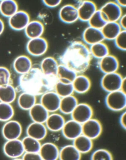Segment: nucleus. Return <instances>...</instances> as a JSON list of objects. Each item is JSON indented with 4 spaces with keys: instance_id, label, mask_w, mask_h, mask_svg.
<instances>
[{
    "instance_id": "obj_26",
    "label": "nucleus",
    "mask_w": 126,
    "mask_h": 160,
    "mask_svg": "<svg viewBox=\"0 0 126 160\" xmlns=\"http://www.w3.org/2000/svg\"><path fill=\"white\" fill-rule=\"evenodd\" d=\"M78 103L73 94L61 98L59 110L64 115H71Z\"/></svg>"
},
{
    "instance_id": "obj_21",
    "label": "nucleus",
    "mask_w": 126,
    "mask_h": 160,
    "mask_svg": "<svg viewBox=\"0 0 126 160\" xmlns=\"http://www.w3.org/2000/svg\"><path fill=\"white\" fill-rule=\"evenodd\" d=\"M60 150L55 144L47 142L42 145L39 153L42 159L57 160L59 159Z\"/></svg>"
},
{
    "instance_id": "obj_3",
    "label": "nucleus",
    "mask_w": 126,
    "mask_h": 160,
    "mask_svg": "<svg viewBox=\"0 0 126 160\" xmlns=\"http://www.w3.org/2000/svg\"><path fill=\"white\" fill-rule=\"evenodd\" d=\"M105 101L107 107L110 110L123 111L126 107V94L120 90L108 93Z\"/></svg>"
},
{
    "instance_id": "obj_33",
    "label": "nucleus",
    "mask_w": 126,
    "mask_h": 160,
    "mask_svg": "<svg viewBox=\"0 0 126 160\" xmlns=\"http://www.w3.org/2000/svg\"><path fill=\"white\" fill-rule=\"evenodd\" d=\"M16 98V89L11 84L0 86V102L11 104Z\"/></svg>"
},
{
    "instance_id": "obj_2",
    "label": "nucleus",
    "mask_w": 126,
    "mask_h": 160,
    "mask_svg": "<svg viewBox=\"0 0 126 160\" xmlns=\"http://www.w3.org/2000/svg\"><path fill=\"white\" fill-rule=\"evenodd\" d=\"M58 80L57 76H47L40 68H33L29 72L19 76L18 89L22 92H28L36 96L42 95L54 90Z\"/></svg>"
},
{
    "instance_id": "obj_13",
    "label": "nucleus",
    "mask_w": 126,
    "mask_h": 160,
    "mask_svg": "<svg viewBox=\"0 0 126 160\" xmlns=\"http://www.w3.org/2000/svg\"><path fill=\"white\" fill-rule=\"evenodd\" d=\"M61 131L65 138L73 141L83 134L82 124L71 119L65 122Z\"/></svg>"
},
{
    "instance_id": "obj_18",
    "label": "nucleus",
    "mask_w": 126,
    "mask_h": 160,
    "mask_svg": "<svg viewBox=\"0 0 126 160\" xmlns=\"http://www.w3.org/2000/svg\"><path fill=\"white\" fill-rule=\"evenodd\" d=\"M48 130L43 123L33 122L27 128L26 133L28 136L40 141L46 138Z\"/></svg>"
},
{
    "instance_id": "obj_31",
    "label": "nucleus",
    "mask_w": 126,
    "mask_h": 160,
    "mask_svg": "<svg viewBox=\"0 0 126 160\" xmlns=\"http://www.w3.org/2000/svg\"><path fill=\"white\" fill-rule=\"evenodd\" d=\"M78 75L69 68L59 64L57 74L58 81L64 83H72Z\"/></svg>"
},
{
    "instance_id": "obj_10",
    "label": "nucleus",
    "mask_w": 126,
    "mask_h": 160,
    "mask_svg": "<svg viewBox=\"0 0 126 160\" xmlns=\"http://www.w3.org/2000/svg\"><path fill=\"white\" fill-rule=\"evenodd\" d=\"M61 98L54 91H49L42 95L40 103L49 112L59 110Z\"/></svg>"
},
{
    "instance_id": "obj_48",
    "label": "nucleus",
    "mask_w": 126,
    "mask_h": 160,
    "mask_svg": "<svg viewBox=\"0 0 126 160\" xmlns=\"http://www.w3.org/2000/svg\"><path fill=\"white\" fill-rule=\"evenodd\" d=\"M5 29V25L3 20L0 18V36L3 32Z\"/></svg>"
},
{
    "instance_id": "obj_17",
    "label": "nucleus",
    "mask_w": 126,
    "mask_h": 160,
    "mask_svg": "<svg viewBox=\"0 0 126 160\" xmlns=\"http://www.w3.org/2000/svg\"><path fill=\"white\" fill-rule=\"evenodd\" d=\"M83 39L85 44L90 45L102 42L105 39L101 30L89 26L84 30Z\"/></svg>"
},
{
    "instance_id": "obj_11",
    "label": "nucleus",
    "mask_w": 126,
    "mask_h": 160,
    "mask_svg": "<svg viewBox=\"0 0 126 160\" xmlns=\"http://www.w3.org/2000/svg\"><path fill=\"white\" fill-rule=\"evenodd\" d=\"M23 128L20 123L16 120H10L6 122L2 130L3 138L7 140L19 139Z\"/></svg>"
},
{
    "instance_id": "obj_8",
    "label": "nucleus",
    "mask_w": 126,
    "mask_h": 160,
    "mask_svg": "<svg viewBox=\"0 0 126 160\" xmlns=\"http://www.w3.org/2000/svg\"><path fill=\"white\" fill-rule=\"evenodd\" d=\"M3 150L7 157L15 159L22 157L25 152L22 141L19 139L7 140L3 146Z\"/></svg>"
},
{
    "instance_id": "obj_9",
    "label": "nucleus",
    "mask_w": 126,
    "mask_h": 160,
    "mask_svg": "<svg viewBox=\"0 0 126 160\" xmlns=\"http://www.w3.org/2000/svg\"><path fill=\"white\" fill-rule=\"evenodd\" d=\"M30 21V16L28 12L19 10L8 18V24L12 30L19 31L24 30Z\"/></svg>"
},
{
    "instance_id": "obj_34",
    "label": "nucleus",
    "mask_w": 126,
    "mask_h": 160,
    "mask_svg": "<svg viewBox=\"0 0 126 160\" xmlns=\"http://www.w3.org/2000/svg\"><path fill=\"white\" fill-rule=\"evenodd\" d=\"M89 49L92 57L99 60L110 54L108 47L103 42L92 45Z\"/></svg>"
},
{
    "instance_id": "obj_36",
    "label": "nucleus",
    "mask_w": 126,
    "mask_h": 160,
    "mask_svg": "<svg viewBox=\"0 0 126 160\" xmlns=\"http://www.w3.org/2000/svg\"><path fill=\"white\" fill-rule=\"evenodd\" d=\"M54 91L61 98L73 95L74 92L72 83H64L58 80L55 85Z\"/></svg>"
},
{
    "instance_id": "obj_6",
    "label": "nucleus",
    "mask_w": 126,
    "mask_h": 160,
    "mask_svg": "<svg viewBox=\"0 0 126 160\" xmlns=\"http://www.w3.org/2000/svg\"><path fill=\"white\" fill-rule=\"evenodd\" d=\"M48 47L47 40L42 37L29 39L26 45V49L28 53L31 56L36 57L41 56L45 54Z\"/></svg>"
},
{
    "instance_id": "obj_24",
    "label": "nucleus",
    "mask_w": 126,
    "mask_h": 160,
    "mask_svg": "<svg viewBox=\"0 0 126 160\" xmlns=\"http://www.w3.org/2000/svg\"><path fill=\"white\" fill-rule=\"evenodd\" d=\"M29 111L33 122L44 124L49 115V112L40 103H36Z\"/></svg>"
},
{
    "instance_id": "obj_12",
    "label": "nucleus",
    "mask_w": 126,
    "mask_h": 160,
    "mask_svg": "<svg viewBox=\"0 0 126 160\" xmlns=\"http://www.w3.org/2000/svg\"><path fill=\"white\" fill-rule=\"evenodd\" d=\"M102 131L101 123L95 118H92L82 124L83 134L93 140L98 138Z\"/></svg>"
},
{
    "instance_id": "obj_23",
    "label": "nucleus",
    "mask_w": 126,
    "mask_h": 160,
    "mask_svg": "<svg viewBox=\"0 0 126 160\" xmlns=\"http://www.w3.org/2000/svg\"><path fill=\"white\" fill-rule=\"evenodd\" d=\"M58 66L59 63L55 58L48 57L43 59L40 68L44 75L55 76H57Z\"/></svg>"
},
{
    "instance_id": "obj_19",
    "label": "nucleus",
    "mask_w": 126,
    "mask_h": 160,
    "mask_svg": "<svg viewBox=\"0 0 126 160\" xmlns=\"http://www.w3.org/2000/svg\"><path fill=\"white\" fill-rule=\"evenodd\" d=\"M44 26L39 20L30 21L24 29L26 36L29 39L42 37L44 33Z\"/></svg>"
},
{
    "instance_id": "obj_27",
    "label": "nucleus",
    "mask_w": 126,
    "mask_h": 160,
    "mask_svg": "<svg viewBox=\"0 0 126 160\" xmlns=\"http://www.w3.org/2000/svg\"><path fill=\"white\" fill-rule=\"evenodd\" d=\"M73 144L82 154L89 152L93 147V140L83 134L73 140Z\"/></svg>"
},
{
    "instance_id": "obj_20",
    "label": "nucleus",
    "mask_w": 126,
    "mask_h": 160,
    "mask_svg": "<svg viewBox=\"0 0 126 160\" xmlns=\"http://www.w3.org/2000/svg\"><path fill=\"white\" fill-rule=\"evenodd\" d=\"M13 66L15 71L20 75L26 74L33 68L32 61L25 55L17 57L13 62Z\"/></svg>"
},
{
    "instance_id": "obj_41",
    "label": "nucleus",
    "mask_w": 126,
    "mask_h": 160,
    "mask_svg": "<svg viewBox=\"0 0 126 160\" xmlns=\"http://www.w3.org/2000/svg\"><path fill=\"white\" fill-rule=\"evenodd\" d=\"M116 47L123 51L126 50V31L122 30L114 40Z\"/></svg>"
},
{
    "instance_id": "obj_42",
    "label": "nucleus",
    "mask_w": 126,
    "mask_h": 160,
    "mask_svg": "<svg viewBox=\"0 0 126 160\" xmlns=\"http://www.w3.org/2000/svg\"><path fill=\"white\" fill-rule=\"evenodd\" d=\"M22 159L24 160H42V158L39 153L25 152Z\"/></svg>"
},
{
    "instance_id": "obj_30",
    "label": "nucleus",
    "mask_w": 126,
    "mask_h": 160,
    "mask_svg": "<svg viewBox=\"0 0 126 160\" xmlns=\"http://www.w3.org/2000/svg\"><path fill=\"white\" fill-rule=\"evenodd\" d=\"M17 2L13 0H3L0 2V13L3 17L10 18L19 11Z\"/></svg>"
},
{
    "instance_id": "obj_29",
    "label": "nucleus",
    "mask_w": 126,
    "mask_h": 160,
    "mask_svg": "<svg viewBox=\"0 0 126 160\" xmlns=\"http://www.w3.org/2000/svg\"><path fill=\"white\" fill-rule=\"evenodd\" d=\"M82 154L73 144L65 146L60 150L59 159L61 160H79Z\"/></svg>"
},
{
    "instance_id": "obj_4",
    "label": "nucleus",
    "mask_w": 126,
    "mask_h": 160,
    "mask_svg": "<svg viewBox=\"0 0 126 160\" xmlns=\"http://www.w3.org/2000/svg\"><path fill=\"white\" fill-rule=\"evenodd\" d=\"M123 78L118 72L105 74L101 80V87L108 93L120 90Z\"/></svg>"
},
{
    "instance_id": "obj_45",
    "label": "nucleus",
    "mask_w": 126,
    "mask_h": 160,
    "mask_svg": "<svg viewBox=\"0 0 126 160\" xmlns=\"http://www.w3.org/2000/svg\"><path fill=\"white\" fill-rule=\"evenodd\" d=\"M119 122L121 127L125 130L126 129V113L123 112L121 114L119 119Z\"/></svg>"
},
{
    "instance_id": "obj_7",
    "label": "nucleus",
    "mask_w": 126,
    "mask_h": 160,
    "mask_svg": "<svg viewBox=\"0 0 126 160\" xmlns=\"http://www.w3.org/2000/svg\"><path fill=\"white\" fill-rule=\"evenodd\" d=\"M93 109L89 104L85 103H78L71 114V119L83 124L93 118Z\"/></svg>"
},
{
    "instance_id": "obj_28",
    "label": "nucleus",
    "mask_w": 126,
    "mask_h": 160,
    "mask_svg": "<svg viewBox=\"0 0 126 160\" xmlns=\"http://www.w3.org/2000/svg\"><path fill=\"white\" fill-rule=\"evenodd\" d=\"M123 30L118 22H107L101 29L105 39L114 40Z\"/></svg>"
},
{
    "instance_id": "obj_47",
    "label": "nucleus",
    "mask_w": 126,
    "mask_h": 160,
    "mask_svg": "<svg viewBox=\"0 0 126 160\" xmlns=\"http://www.w3.org/2000/svg\"><path fill=\"white\" fill-rule=\"evenodd\" d=\"M126 0H118L115 1L116 3L118 4L121 8H125L126 7Z\"/></svg>"
},
{
    "instance_id": "obj_25",
    "label": "nucleus",
    "mask_w": 126,
    "mask_h": 160,
    "mask_svg": "<svg viewBox=\"0 0 126 160\" xmlns=\"http://www.w3.org/2000/svg\"><path fill=\"white\" fill-rule=\"evenodd\" d=\"M72 84L74 92L80 94L88 92L92 85L91 81L89 78L83 74L78 75Z\"/></svg>"
},
{
    "instance_id": "obj_46",
    "label": "nucleus",
    "mask_w": 126,
    "mask_h": 160,
    "mask_svg": "<svg viewBox=\"0 0 126 160\" xmlns=\"http://www.w3.org/2000/svg\"><path fill=\"white\" fill-rule=\"evenodd\" d=\"M120 90L122 91L123 93L126 94V78H123L121 83Z\"/></svg>"
},
{
    "instance_id": "obj_37",
    "label": "nucleus",
    "mask_w": 126,
    "mask_h": 160,
    "mask_svg": "<svg viewBox=\"0 0 126 160\" xmlns=\"http://www.w3.org/2000/svg\"><path fill=\"white\" fill-rule=\"evenodd\" d=\"M15 114L11 104L0 102V121L7 122L12 119Z\"/></svg>"
},
{
    "instance_id": "obj_1",
    "label": "nucleus",
    "mask_w": 126,
    "mask_h": 160,
    "mask_svg": "<svg viewBox=\"0 0 126 160\" xmlns=\"http://www.w3.org/2000/svg\"><path fill=\"white\" fill-rule=\"evenodd\" d=\"M93 57L87 45L80 41H74L68 46L58 58L60 64L82 74L90 66Z\"/></svg>"
},
{
    "instance_id": "obj_44",
    "label": "nucleus",
    "mask_w": 126,
    "mask_h": 160,
    "mask_svg": "<svg viewBox=\"0 0 126 160\" xmlns=\"http://www.w3.org/2000/svg\"><path fill=\"white\" fill-rule=\"evenodd\" d=\"M121 28L123 30H126V15H123L118 22Z\"/></svg>"
},
{
    "instance_id": "obj_14",
    "label": "nucleus",
    "mask_w": 126,
    "mask_h": 160,
    "mask_svg": "<svg viewBox=\"0 0 126 160\" xmlns=\"http://www.w3.org/2000/svg\"><path fill=\"white\" fill-rule=\"evenodd\" d=\"M60 20L67 24H71L77 21L79 19L77 8L71 4L62 7L58 12Z\"/></svg>"
},
{
    "instance_id": "obj_15",
    "label": "nucleus",
    "mask_w": 126,
    "mask_h": 160,
    "mask_svg": "<svg viewBox=\"0 0 126 160\" xmlns=\"http://www.w3.org/2000/svg\"><path fill=\"white\" fill-rule=\"evenodd\" d=\"M98 66L100 70L105 74L118 72L119 63L116 57L109 54L100 59Z\"/></svg>"
},
{
    "instance_id": "obj_40",
    "label": "nucleus",
    "mask_w": 126,
    "mask_h": 160,
    "mask_svg": "<svg viewBox=\"0 0 126 160\" xmlns=\"http://www.w3.org/2000/svg\"><path fill=\"white\" fill-rule=\"evenodd\" d=\"M11 80L10 71L6 67H0V86L11 84Z\"/></svg>"
},
{
    "instance_id": "obj_32",
    "label": "nucleus",
    "mask_w": 126,
    "mask_h": 160,
    "mask_svg": "<svg viewBox=\"0 0 126 160\" xmlns=\"http://www.w3.org/2000/svg\"><path fill=\"white\" fill-rule=\"evenodd\" d=\"M37 96L27 92H22L17 100L18 105L22 109L29 111L37 103Z\"/></svg>"
},
{
    "instance_id": "obj_22",
    "label": "nucleus",
    "mask_w": 126,
    "mask_h": 160,
    "mask_svg": "<svg viewBox=\"0 0 126 160\" xmlns=\"http://www.w3.org/2000/svg\"><path fill=\"white\" fill-rule=\"evenodd\" d=\"M65 122L63 116L59 113L53 112L49 114L45 124L48 130L57 132L62 130Z\"/></svg>"
},
{
    "instance_id": "obj_5",
    "label": "nucleus",
    "mask_w": 126,
    "mask_h": 160,
    "mask_svg": "<svg viewBox=\"0 0 126 160\" xmlns=\"http://www.w3.org/2000/svg\"><path fill=\"white\" fill-rule=\"evenodd\" d=\"M103 19L107 22H118L123 15L122 8L115 2H108L100 10Z\"/></svg>"
},
{
    "instance_id": "obj_39",
    "label": "nucleus",
    "mask_w": 126,
    "mask_h": 160,
    "mask_svg": "<svg viewBox=\"0 0 126 160\" xmlns=\"http://www.w3.org/2000/svg\"><path fill=\"white\" fill-rule=\"evenodd\" d=\"M92 160H112L113 157L108 150L104 149H99L94 151L91 155Z\"/></svg>"
},
{
    "instance_id": "obj_16",
    "label": "nucleus",
    "mask_w": 126,
    "mask_h": 160,
    "mask_svg": "<svg viewBox=\"0 0 126 160\" xmlns=\"http://www.w3.org/2000/svg\"><path fill=\"white\" fill-rule=\"evenodd\" d=\"M77 8L79 20L84 22H88L98 10L96 4L90 1H83Z\"/></svg>"
},
{
    "instance_id": "obj_35",
    "label": "nucleus",
    "mask_w": 126,
    "mask_h": 160,
    "mask_svg": "<svg viewBox=\"0 0 126 160\" xmlns=\"http://www.w3.org/2000/svg\"><path fill=\"white\" fill-rule=\"evenodd\" d=\"M22 141L25 152L39 153L42 145L40 141L28 136Z\"/></svg>"
},
{
    "instance_id": "obj_38",
    "label": "nucleus",
    "mask_w": 126,
    "mask_h": 160,
    "mask_svg": "<svg viewBox=\"0 0 126 160\" xmlns=\"http://www.w3.org/2000/svg\"><path fill=\"white\" fill-rule=\"evenodd\" d=\"M88 22L89 26L101 30L107 22L103 19L100 10H97Z\"/></svg>"
},
{
    "instance_id": "obj_43",
    "label": "nucleus",
    "mask_w": 126,
    "mask_h": 160,
    "mask_svg": "<svg viewBox=\"0 0 126 160\" xmlns=\"http://www.w3.org/2000/svg\"><path fill=\"white\" fill-rule=\"evenodd\" d=\"M62 1L60 0L58 1H43L45 6L49 8H55L59 6Z\"/></svg>"
}]
</instances>
